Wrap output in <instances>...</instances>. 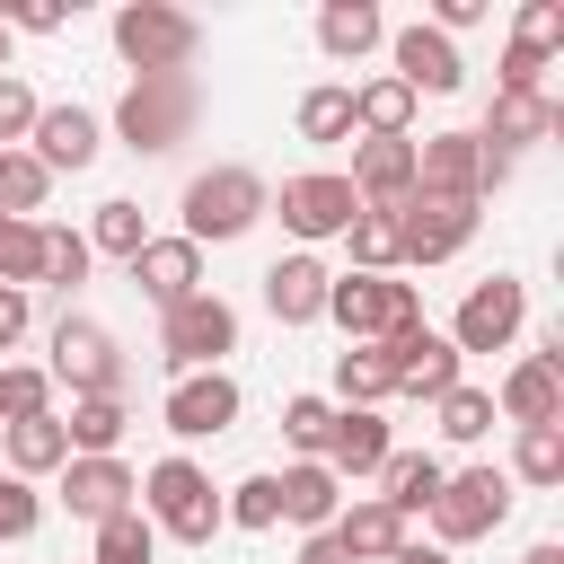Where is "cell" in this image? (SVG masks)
<instances>
[{
  "label": "cell",
  "mask_w": 564,
  "mask_h": 564,
  "mask_svg": "<svg viewBox=\"0 0 564 564\" xmlns=\"http://www.w3.org/2000/svg\"><path fill=\"white\" fill-rule=\"evenodd\" d=\"M264 212H273V194H264L256 167H203V176L185 185V238H194V247H203V238H247Z\"/></svg>",
  "instance_id": "6da1fadb"
},
{
  "label": "cell",
  "mask_w": 564,
  "mask_h": 564,
  "mask_svg": "<svg viewBox=\"0 0 564 564\" xmlns=\"http://www.w3.org/2000/svg\"><path fill=\"white\" fill-rule=\"evenodd\" d=\"M115 132L141 150V159H159V150H176L185 132H194V79L185 70H159V79H132L123 88V106H115Z\"/></svg>",
  "instance_id": "7a4b0ae2"
},
{
  "label": "cell",
  "mask_w": 564,
  "mask_h": 564,
  "mask_svg": "<svg viewBox=\"0 0 564 564\" xmlns=\"http://www.w3.org/2000/svg\"><path fill=\"white\" fill-rule=\"evenodd\" d=\"M141 520H159L167 538H185V546H212V529H220V494H212V476L194 467V458H159L150 476H141Z\"/></svg>",
  "instance_id": "3957f363"
},
{
  "label": "cell",
  "mask_w": 564,
  "mask_h": 564,
  "mask_svg": "<svg viewBox=\"0 0 564 564\" xmlns=\"http://www.w3.org/2000/svg\"><path fill=\"white\" fill-rule=\"evenodd\" d=\"M326 317H335L352 344H388V335L414 326L423 308H414V282H397V273H344V282H326Z\"/></svg>",
  "instance_id": "277c9868"
},
{
  "label": "cell",
  "mask_w": 564,
  "mask_h": 564,
  "mask_svg": "<svg viewBox=\"0 0 564 564\" xmlns=\"http://www.w3.org/2000/svg\"><path fill=\"white\" fill-rule=\"evenodd\" d=\"M220 352H238V308L212 300V291L176 300V308H167V335H159V361H167L176 379H194V370H220Z\"/></svg>",
  "instance_id": "5b68a950"
},
{
  "label": "cell",
  "mask_w": 564,
  "mask_h": 564,
  "mask_svg": "<svg viewBox=\"0 0 564 564\" xmlns=\"http://www.w3.org/2000/svg\"><path fill=\"white\" fill-rule=\"evenodd\" d=\"M115 53H123L141 79L185 70V62H194V18L167 9V0H132V9H115Z\"/></svg>",
  "instance_id": "8992f818"
},
{
  "label": "cell",
  "mask_w": 564,
  "mask_h": 564,
  "mask_svg": "<svg viewBox=\"0 0 564 564\" xmlns=\"http://www.w3.org/2000/svg\"><path fill=\"white\" fill-rule=\"evenodd\" d=\"M44 379H62L70 397H123V352H115L106 326L62 317V326H53V370H44Z\"/></svg>",
  "instance_id": "52a82bcc"
},
{
  "label": "cell",
  "mask_w": 564,
  "mask_h": 564,
  "mask_svg": "<svg viewBox=\"0 0 564 564\" xmlns=\"http://www.w3.org/2000/svg\"><path fill=\"white\" fill-rule=\"evenodd\" d=\"M502 520H511V485H502V467L441 476V494H432V529H441L449 546H467V538H485V529H502Z\"/></svg>",
  "instance_id": "ba28073f"
},
{
  "label": "cell",
  "mask_w": 564,
  "mask_h": 564,
  "mask_svg": "<svg viewBox=\"0 0 564 564\" xmlns=\"http://www.w3.org/2000/svg\"><path fill=\"white\" fill-rule=\"evenodd\" d=\"M467 238H476V203H432V194L397 203V264H449Z\"/></svg>",
  "instance_id": "9c48e42d"
},
{
  "label": "cell",
  "mask_w": 564,
  "mask_h": 564,
  "mask_svg": "<svg viewBox=\"0 0 564 564\" xmlns=\"http://www.w3.org/2000/svg\"><path fill=\"white\" fill-rule=\"evenodd\" d=\"M414 194H432V203H476V194H485V150H476V132H432V141H414Z\"/></svg>",
  "instance_id": "30bf717a"
},
{
  "label": "cell",
  "mask_w": 564,
  "mask_h": 564,
  "mask_svg": "<svg viewBox=\"0 0 564 564\" xmlns=\"http://www.w3.org/2000/svg\"><path fill=\"white\" fill-rule=\"evenodd\" d=\"M520 317H529V291H520L511 273H494V282H476V291L458 300L449 344H458V352H502V344L520 335Z\"/></svg>",
  "instance_id": "8fae6325"
},
{
  "label": "cell",
  "mask_w": 564,
  "mask_h": 564,
  "mask_svg": "<svg viewBox=\"0 0 564 564\" xmlns=\"http://www.w3.org/2000/svg\"><path fill=\"white\" fill-rule=\"evenodd\" d=\"M379 352H388V379H397L405 397H449V388H458V344H449V335H432L423 317H414V326H397Z\"/></svg>",
  "instance_id": "7c38bea8"
},
{
  "label": "cell",
  "mask_w": 564,
  "mask_h": 564,
  "mask_svg": "<svg viewBox=\"0 0 564 564\" xmlns=\"http://www.w3.org/2000/svg\"><path fill=\"white\" fill-rule=\"evenodd\" d=\"M494 405H502L520 432H529V423H555V414H564V335H546V352H529V361L502 379Z\"/></svg>",
  "instance_id": "4fadbf2b"
},
{
  "label": "cell",
  "mask_w": 564,
  "mask_h": 564,
  "mask_svg": "<svg viewBox=\"0 0 564 564\" xmlns=\"http://www.w3.org/2000/svg\"><path fill=\"white\" fill-rule=\"evenodd\" d=\"M229 423H238V379H229V370H194V379L167 388V432H176V441H212V432H229Z\"/></svg>",
  "instance_id": "5bb4252c"
},
{
  "label": "cell",
  "mask_w": 564,
  "mask_h": 564,
  "mask_svg": "<svg viewBox=\"0 0 564 564\" xmlns=\"http://www.w3.org/2000/svg\"><path fill=\"white\" fill-rule=\"evenodd\" d=\"M388 79H405L414 97H449L467 79V62H458V44L441 26H397V70Z\"/></svg>",
  "instance_id": "9a60e30c"
},
{
  "label": "cell",
  "mask_w": 564,
  "mask_h": 564,
  "mask_svg": "<svg viewBox=\"0 0 564 564\" xmlns=\"http://www.w3.org/2000/svg\"><path fill=\"white\" fill-rule=\"evenodd\" d=\"M352 212H361V194H352L344 176H291V185H282V220H291L300 238H344Z\"/></svg>",
  "instance_id": "2e32d148"
},
{
  "label": "cell",
  "mask_w": 564,
  "mask_h": 564,
  "mask_svg": "<svg viewBox=\"0 0 564 564\" xmlns=\"http://www.w3.org/2000/svg\"><path fill=\"white\" fill-rule=\"evenodd\" d=\"M132 494H141V476L123 458H62V502L79 520H115V511H132Z\"/></svg>",
  "instance_id": "e0dca14e"
},
{
  "label": "cell",
  "mask_w": 564,
  "mask_h": 564,
  "mask_svg": "<svg viewBox=\"0 0 564 564\" xmlns=\"http://www.w3.org/2000/svg\"><path fill=\"white\" fill-rule=\"evenodd\" d=\"M26 141H35L26 159H35L44 176H53V167L79 176V167L97 159V115H88V106H35V132H26Z\"/></svg>",
  "instance_id": "ac0fdd59"
},
{
  "label": "cell",
  "mask_w": 564,
  "mask_h": 564,
  "mask_svg": "<svg viewBox=\"0 0 564 564\" xmlns=\"http://www.w3.org/2000/svg\"><path fill=\"white\" fill-rule=\"evenodd\" d=\"M344 185L361 194V212H397V203L414 194V141H361Z\"/></svg>",
  "instance_id": "d6986e66"
},
{
  "label": "cell",
  "mask_w": 564,
  "mask_h": 564,
  "mask_svg": "<svg viewBox=\"0 0 564 564\" xmlns=\"http://www.w3.org/2000/svg\"><path fill=\"white\" fill-rule=\"evenodd\" d=\"M317 467L344 485V476H379L388 467V423L370 414V405H344L335 414V432H326V449H317Z\"/></svg>",
  "instance_id": "ffe728a7"
},
{
  "label": "cell",
  "mask_w": 564,
  "mask_h": 564,
  "mask_svg": "<svg viewBox=\"0 0 564 564\" xmlns=\"http://www.w3.org/2000/svg\"><path fill=\"white\" fill-rule=\"evenodd\" d=\"M546 132H564V106L555 97H529V88H494V115H485V150H520V141H546Z\"/></svg>",
  "instance_id": "44dd1931"
},
{
  "label": "cell",
  "mask_w": 564,
  "mask_h": 564,
  "mask_svg": "<svg viewBox=\"0 0 564 564\" xmlns=\"http://www.w3.org/2000/svg\"><path fill=\"white\" fill-rule=\"evenodd\" d=\"M132 282H141L159 308H176V300H194V282H203V247H194V238H150V247L132 256Z\"/></svg>",
  "instance_id": "7402d4cb"
},
{
  "label": "cell",
  "mask_w": 564,
  "mask_h": 564,
  "mask_svg": "<svg viewBox=\"0 0 564 564\" xmlns=\"http://www.w3.org/2000/svg\"><path fill=\"white\" fill-rule=\"evenodd\" d=\"M326 264L317 256H282L273 273H264V308L282 317V326H308V317H326Z\"/></svg>",
  "instance_id": "603a6c76"
},
{
  "label": "cell",
  "mask_w": 564,
  "mask_h": 564,
  "mask_svg": "<svg viewBox=\"0 0 564 564\" xmlns=\"http://www.w3.org/2000/svg\"><path fill=\"white\" fill-rule=\"evenodd\" d=\"M273 494H282V520H300V529H335V511H344V485H335L317 458L282 467V476H273Z\"/></svg>",
  "instance_id": "cb8c5ba5"
},
{
  "label": "cell",
  "mask_w": 564,
  "mask_h": 564,
  "mask_svg": "<svg viewBox=\"0 0 564 564\" xmlns=\"http://www.w3.org/2000/svg\"><path fill=\"white\" fill-rule=\"evenodd\" d=\"M335 538H344V555L352 564H388L397 546H405V520L370 494V502H352V511H335Z\"/></svg>",
  "instance_id": "d4e9b609"
},
{
  "label": "cell",
  "mask_w": 564,
  "mask_h": 564,
  "mask_svg": "<svg viewBox=\"0 0 564 564\" xmlns=\"http://www.w3.org/2000/svg\"><path fill=\"white\" fill-rule=\"evenodd\" d=\"M379 35H388V18H379L370 0H326V9H317V44H326L335 62H361Z\"/></svg>",
  "instance_id": "484cf974"
},
{
  "label": "cell",
  "mask_w": 564,
  "mask_h": 564,
  "mask_svg": "<svg viewBox=\"0 0 564 564\" xmlns=\"http://www.w3.org/2000/svg\"><path fill=\"white\" fill-rule=\"evenodd\" d=\"M352 123H361L370 141H405V123H414V88H405V79H361V88H352Z\"/></svg>",
  "instance_id": "4316f807"
},
{
  "label": "cell",
  "mask_w": 564,
  "mask_h": 564,
  "mask_svg": "<svg viewBox=\"0 0 564 564\" xmlns=\"http://www.w3.org/2000/svg\"><path fill=\"white\" fill-rule=\"evenodd\" d=\"M379 476H388V494H379V502H388L397 520L432 511V494H441V458H423V449H388V467H379Z\"/></svg>",
  "instance_id": "83f0119b"
},
{
  "label": "cell",
  "mask_w": 564,
  "mask_h": 564,
  "mask_svg": "<svg viewBox=\"0 0 564 564\" xmlns=\"http://www.w3.org/2000/svg\"><path fill=\"white\" fill-rule=\"evenodd\" d=\"M62 441H70L79 458H115V441H123V397H79L70 423H62Z\"/></svg>",
  "instance_id": "f1b7e54d"
},
{
  "label": "cell",
  "mask_w": 564,
  "mask_h": 564,
  "mask_svg": "<svg viewBox=\"0 0 564 564\" xmlns=\"http://www.w3.org/2000/svg\"><path fill=\"white\" fill-rule=\"evenodd\" d=\"M335 388H344V405H379V397H397V379H388V352H379V344H352V352H335Z\"/></svg>",
  "instance_id": "f546056e"
},
{
  "label": "cell",
  "mask_w": 564,
  "mask_h": 564,
  "mask_svg": "<svg viewBox=\"0 0 564 564\" xmlns=\"http://www.w3.org/2000/svg\"><path fill=\"white\" fill-rule=\"evenodd\" d=\"M62 458H70V441H62V414L9 423V467H18V476H44V467H62Z\"/></svg>",
  "instance_id": "4dcf8cb0"
},
{
  "label": "cell",
  "mask_w": 564,
  "mask_h": 564,
  "mask_svg": "<svg viewBox=\"0 0 564 564\" xmlns=\"http://www.w3.org/2000/svg\"><path fill=\"white\" fill-rule=\"evenodd\" d=\"M35 282H53V291L88 282V238L79 229H35Z\"/></svg>",
  "instance_id": "1f68e13d"
},
{
  "label": "cell",
  "mask_w": 564,
  "mask_h": 564,
  "mask_svg": "<svg viewBox=\"0 0 564 564\" xmlns=\"http://www.w3.org/2000/svg\"><path fill=\"white\" fill-rule=\"evenodd\" d=\"M344 132H352V88H335V79L308 88L300 97V141H344Z\"/></svg>",
  "instance_id": "d6a6232c"
},
{
  "label": "cell",
  "mask_w": 564,
  "mask_h": 564,
  "mask_svg": "<svg viewBox=\"0 0 564 564\" xmlns=\"http://www.w3.org/2000/svg\"><path fill=\"white\" fill-rule=\"evenodd\" d=\"M97 247L132 264V256L150 247V229H141V203H97V229H88V256H97Z\"/></svg>",
  "instance_id": "836d02e7"
},
{
  "label": "cell",
  "mask_w": 564,
  "mask_h": 564,
  "mask_svg": "<svg viewBox=\"0 0 564 564\" xmlns=\"http://www.w3.org/2000/svg\"><path fill=\"white\" fill-rule=\"evenodd\" d=\"M511 467H520L529 485H564V423H529L520 449H511Z\"/></svg>",
  "instance_id": "e575fe53"
},
{
  "label": "cell",
  "mask_w": 564,
  "mask_h": 564,
  "mask_svg": "<svg viewBox=\"0 0 564 564\" xmlns=\"http://www.w3.org/2000/svg\"><path fill=\"white\" fill-rule=\"evenodd\" d=\"M44 194H53V176H44L26 150H0V212H9V220H26Z\"/></svg>",
  "instance_id": "d590c367"
},
{
  "label": "cell",
  "mask_w": 564,
  "mask_h": 564,
  "mask_svg": "<svg viewBox=\"0 0 564 564\" xmlns=\"http://www.w3.org/2000/svg\"><path fill=\"white\" fill-rule=\"evenodd\" d=\"M150 546H159V529H150L141 511L97 520V564H150Z\"/></svg>",
  "instance_id": "8d00e7d4"
},
{
  "label": "cell",
  "mask_w": 564,
  "mask_h": 564,
  "mask_svg": "<svg viewBox=\"0 0 564 564\" xmlns=\"http://www.w3.org/2000/svg\"><path fill=\"white\" fill-rule=\"evenodd\" d=\"M344 238H352V264H361V273H388V264H397V212H352Z\"/></svg>",
  "instance_id": "74e56055"
},
{
  "label": "cell",
  "mask_w": 564,
  "mask_h": 564,
  "mask_svg": "<svg viewBox=\"0 0 564 564\" xmlns=\"http://www.w3.org/2000/svg\"><path fill=\"white\" fill-rule=\"evenodd\" d=\"M441 432H449V441H485V432H494V397H485V388H449V397H441Z\"/></svg>",
  "instance_id": "f35d334b"
},
{
  "label": "cell",
  "mask_w": 564,
  "mask_h": 564,
  "mask_svg": "<svg viewBox=\"0 0 564 564\" xmlns=\"http://www.w3.org/2000/svg\"><path fill=\"white\" fill-rule=\"evenodd\" d=\"M35 229H44V220H9V212H0V282H9V291L35 282Z\"/></svg>",
  "instance_id": "ab89813d"
},
{
  "label": "cell",
  "mask_w": 564,
  "mask_h": 564,
  "mask_svg": "<svg viewBox=\"0 0 564 564\" xmlns=\"http://www.w3.org/2000/svg\"><path fill=\"white\" fill-rule=\"evenodd\" d=\"M220 520H238V529H273V520H282V494H273V476H247V485L220 502Z\"/></svg>",
  "instance_id": "60d3db41"
},
{
  "label": "cell",
  "mask_w": 564,
  "mask_h": 564,
  "mask_svg": "<svg viewBox=\"0 0 564 564\" xmlns=\"http://www.w3.org/2000/svg\"><path fill=\"white\" fill-rule=\"evenodd\" d=\"M44 397H53V379H44V370H0V423H35V414H44Z\"/></svg>",
  "instance_id": "b9f144b4"
},
{
  "label": "cell",
  "mask_w": 564,
  "mask_h": 564,
  "mask_svg": "<svg viewBox=\"0 0 564 564\" xmlns=\"http://www.w3.org/2000/svg\"><path fill=\"white\" fill-rule=\"evenodd\" d=\"M511 44L546 62V53L564 44V0H529V9H520V35H511Z\"/></svg>",
  "instance_id": "7bdbcfd3"
},
{
  "label": "cell",
  "mask_w": 564,
  "mask_h": 564,
  "mask_svg": "<svg viewBox=\"0 0 564 564\" xmlns=\"http://www.w3.org/2000/svg\"><path fill=\"white\" fill-rule=\"evenodd\" d=\"M282 432L317 458V449H326V432H335V405H326V397H291V405H282Z\"/></svg>",
  "instance_id": "ee69618b"
},
{
  "label": "cell",
  "mask_w": 564,
  "mask_h": 564,
  "mask_svg": "<svg viewBox=\"0 0 564 564\" xmlns=\"http://www.w3.org/2000/svg\"><path fill=\"white\" fill-rule=\"evenodd\" d=\"M26 132H35V88L0 70V150H9V141H26Z\"/></svg>",
  "instance_id": "f6af8a7d"
},
{
  "label": "cell",
  "mask_w": 564,
  "mask_h": 564,
  "mask_svg": "<svg viewBox=\"0 0 564 564\" xmlns=\"http://www.w3.org/2000/svg\"><path fill=\"white\" fill-rule=\"evenodd\" d=\"M44 520V502H35V485L26 476H0V538H26Z\"/></svg>",
  "instance_id": "bcb514c9"
},
{
  "label": "cell",
  "mask_w": 564,
  "mask_h": 564,
  "mask_svg": "<svg viewBox=\"0 0 564 564\" xmlns=\"http://www.w3.org/2000/svg\"><path fill=\"white\" fill-rule=\"evenodd\" d=\"M0 26H26V35H53V26H70V0H18V9H0Z\"/></svg>",
  "instance_id": "7dc6e473"
},
{
  "label": "cell",
  "mask_w": 564,
  "mask_h": 564,
  "mask_svg": "<svg viewBox=\"0 0 564 564\" xmlns=\"http://www.w3.org/2000/svg\"><path fill=\"white\" fill-rule=\"evenodd\" d=\"M538 70H546V62H538V53H520V44H511V53H502V88H529V97H538Z\"/></svg>",
  "instance_id": "c3c4849f"
},
{
  "label": "cell",
  "mask_w": 564,
  "mask_h": 564,
  "mask_svg": "<svg viewBox=\"0 0 564 564\" xmlns=\"http://www.w3.org/2000/svg\"><path fill=\"white\" fill-rule=\"evenodd\" d=\"M18 335H26V291H9V282H0V352H9Z\"/></svg>",
  "instance_id": "681fc988"
},
{
  "label": "cell",
  "mask_w": 564,
  "mask_h": 564,
  "mask_svg": "<svg viewBox=\"0 0 564 564\" xmlns=\"http://www.w3.org/2000/svg\"><path fill=\"white\" fill-rule=\"evenodd\" d=\"M300 564H352V555H344V538H335V529H317V538L300 546Z\"/></svg>",
  "instance_id": "f907efd6"
},
{
  "label": "cell",
  "mask_w": 564,
  "mask_h": 564,
  "mask_svg": "<svg viewBox=\"0 0 564 564\" xmlns=\"http://www.w3.org/2000/svg\"><path fill=\"white\" fill-rule=\"evenodd\" d=\"M476 18H485V0H441V35L449 26H476Z\"/></svg>",
  "instance_id": "816d5d0a"
},
{
  "label": "cell",
  "mask_w": 564,
  "mask_h": 564,
  "mask_svg": "<svg viewBox=\"0 0 564 564\" xmlns=\"http://www.w3.org/2000/svg\"><path fill=\"white\" fill-rule=\"evenodd\" d=\"M388 564H449V546H414V538H405V546H397Z\"/></svg>",
  "instance_id": "f5cc1de1"
},
{
  "label": "cell",
  "mask_w": 564,
  "mask_h": 564,
  "mask_svg": "<svg viewBox=\"0 0 564 564\" xmlns=\"http://www.w3.org/2000/svg\"><path fill=\"white\" fill-rule=\"evenodd\" d=\"M520 564H564V546H555V538H546V546H529V555H520Z\"/></svg>",
  "instance_id": "db71d44e"
},
{
  "label": "cell",
  "mask_w": 564,
  "mask_h": 564,
  "mask_svg": "<svg viewBox=\"0 0 564 564\" xmlns=\"http://www.w3.org/2000/svg\"><path fill=\"white\" fill-rule=\"evenodd\" d=\"M0 70H9V26H0Z\"/></svg>",
  "instance_id": "11a10c76"
}]
</instances>
